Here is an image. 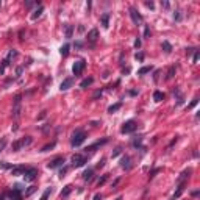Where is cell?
Instances as JSON below:
<instances>
[{
  "label": "cell",
  "mask_w": 200,
  "mask_h": 200,
  "mask_svg": "<svg viewBox=\"0 0 200 200\" xmlns=\"http://www.w3.org/2000/svg\"><path fill=\"white\" fill-rule=\"evenodd\" d=\"M22 191H24V188H22V184H14L13 191L10 192V200H22Z\"/></svg>",
  "instance_id": "cell-6"
},
{
  "label": "cell",
  "mask_w": 200,
  "mask_h": 200,
  "mask_svg": "<svg viewBox=\"0 0 200 200\" xmlns=\"http://www.w3.org/2000/svg\"><path fill=\"white\" fill-rule=\"evenodd\" d=\"M64 32H66V39H71L72 34H74V25H66Z\"/></svg>",
  "instance_id": "cell-24"
},
{
  "label": "cell",
  "mask_w": 200,
  "mask_h": 200,
  "mask_svg": "<svg viewBox=\"0 0 200 200\" xmlns=\"http://www.w3.org/2000/svg\"><path fill=\"white\" fill-rule=\"evenodd\" d=\"M152 71H153L152 66H144V67H141L139 71H138V75H145V74H149V72H152Z\"/></svg>",
  "instance_id": "cell-27"
},
{
  "label": "cell",
  "mask_w": 200,
  "mask_h": 200,
  "mask_svg": "<svg viewBox=\"0 0 200 200\" xmlns=\"http://www.w3.org/2000/svg\"><path fill=\"white\" fill-rule=\"evenodd\" d=\"M136 94H138V91H134V89L130 91V95H136Z\"/></svg>",
  "instance_id": "cell-55"
},
{
  "label": "cell",
  "mask_w": 200,
  "mask_h": 200,
  "mask_svg": "<svg viewBox=\"0 0 200 200\" xmlns=\"http://www.w3.org/2000/svg\"><path fill=\"white\" fill-rule=\"evenodd\" d=\"M74 77H67V78H64L63 80V83H61V86H60V89L61 91H67V89H71L72 86H74Z\"/></svg>",
  "instance_id": "cell-12"
},
{
  "label": "cell",
  "mask_w": 200,
  "mask_h": 200,
  "mask_svg": "<svg viewBox=\"0 0 200 200\" xmlns=\"http://www.w3.org/2000/svg\"><path fill=\"white\" fill-rule=\"evenodd\" d=\"M105 166V160H100V163L97 164V169H100V167H103Z\"/></svg>",
  "instance_id": "cell-51"
},
{
  "label": "cell",
  "mask_w": 200,
  "mask_h": 200,
  "mask_svg": "<svg viewBox=\"0 0 200 200\" xmlns=\"http://www.w3.org/2000/svg\"><path fill=\"white\" fill-rule=\"evenodd\" d=\"M134 47H136V49L141 47V39H139V38H136V41H134Z\"/></svg>",
  "instance_id": "cell-46"
},
{
  "label": "cell",
  "mask_w": 200,
  "mask_h": 200,
  "mask_svg": "<svg viewBox=\"0 0 200 200\" xmlns=\"http://www.w3.org/2000/svg\"><path fill=\"white\" fill-rule=\"evenodd\" d=\"M174 19H175V21H180V19H182V11H175Z\"/></svg>",
  "instance_id": "cell-43"
},
{
  "label": "cell",
  "mask_w": 200,
  "mask_h": 200,
  "mask_svg": "<svg viewBox=\"0 0 200 200\" xmlns=\"http://www.w3.org/2000/svg\"><path fill=\"white\" fill-rule=\"evenodd\" d=\"M69 49H71V45H69V44H64L63 47L60 49V53H61L63 56H67V55H69Z\"/></svg>",
  "instance_id": "cell-31"
},
{
  "label": "cell",
  "mask_w": 200,
  "mask_h": 200,
  "mask_svg": "<svg viewBox=\"0 0 200 200\" xmlns=\"http://www.w3.org/2000/svg\"><path fill=\"white\" fill-rule=\"evenodd\" d=\"M110 139H108V138H103V139L102 141H97V142H94V144H92V145H88V147L86 149H84V152H89V153H92V152H95V150H97L99 147H102V145L103 144H106V142H108Z\"/></svg>",
  "instance_id": "cell-11"
},
{
  "label": "cell",
  "mask_w": 200,
  "mask_h": 200,
  "mask_svg": "<svg viewBox=\"0 0 200 200\" xmlns=\"http://www.w3.org/2000/svg\"><path fill=\"white\" fill-rule=\"evenodd\" d=\"M121 153H122V147H121V145H117V147L114 149V152H113V158H116V156L121 155Z\"/></svg>",
  "instance_id": "cell-36"
},
{
  "label": "cell",
  "mask_w": 200,
  "mask_h": 200,
  "mask_svg": "<svg viewBox=\"0 0 200 200\" xmlns=\"http://www.w3.org/2000/svg\"><path fill=\"white\" fill-rule=\"evenodd\" d=\"M75 47H78V49H80V47H83V44H82L80 41H77V42H75Z\"/></svg>",
  "instance_id": "cell-54"
},
{
  "label": "cell",
  "mask_w": 200,
  "mask_h": 200,
  "mask_svg": "<svg viewBox=\"0 0 200 200\" xmlns=\"http://www.w3.org/2000/svg\"><path fill=\"white\" fill-rule=\"evenodd\" d=\"M144 38H145V39H149V38H150V27L149 25H145V28H144Z\"/></svg>",
  "instance_id": "cell-37"
},
{
  "label": "cell",
  "mask_w": 200,
  "mask_h": 200,
  "mask_svg": "<svg viewBox=\"0 0 200 200\" xmlns=\"http://www.w3.org/2000/svg\"><path fill=\"white\" fill-rule=\"evenodd\" d=\"M130 17H132V21H133V24H136V25H139L142 24V21H144V17L141 16V13L138 11L134 6H130Z\"/></svg>",
  "instance_id": "cell-7"
},
{
  "label": "cell",
  "mask_w": 200,
  "mask_h": 200,
  "mask_svg": "<svg viewBox=\"0 0 200 200\" xmlns=\"http://www.w3.org/2000/svg\"><path fill=\"white\" fill-rule=\"evenodd\" d=\"M102 94H103V89H99V91H95L94 92V95H92V99H99V97H102Z\"/></svg>",
  "instance_id": "cell-38"
},
{
  "label": "cell",
  "mask_w": 200,
  "mask_h": 200,
  "mask_svg": "<svg viewBox=\"0 0 200 200\" xmlns=\"http://www.w3.org/2000/svg\"><path fill=\"white\" fill-rule=\"evenodd\" d=\"M64 163H66V160H64L63 156H58V158L52 160V161L49 163V169H56V167H61Z\"/></svg>",
  "instance_id": "cell-13"
},
{
  "label": "cell",
  "mask_w": 200,
  "mask_h": 200,
  "mask_svg": "<svg viewBox=\"0 0 200 200\" xmlns=\"http://www.w3.org/2000/svg\"><path fill=\"white\" fill-rule=\"evenodd\" d=\"M25 171H27V166H24V164H19V166L11 167V174L13 175H24Z\"/></svg>",
  "instance_id": "cell-15"
},
{
  "label": "cell",
  "mask_w": 200,
  "mask_h": 200,
  "mask_svg": "<svg viewBox=\"0 0 200 200\" xmlns=\"http://www.w3.org/2000/svg\"><path fill=\"white\" fill-rule=\"evenodd\" d=\"M56 145V141H53V142H50V144H47V145H44V147L41 149V152H49V150H52L53 147Z\"/></svg>",
  "instance_id": "cell-33"
},
{
  "label": "cell",
  "mask_w": 200,
  "mask_h": 200,
  "mask_svg": "<svg viewBox=\"0 0 200 200\" xmlns=\"http://www.w3.org/2000/svg\"><path fill=\"white\" fill-rule=\"evenodd\" d=\"M161 6H164V8H169V2H161Z\"/></svg>",
  "instance_id": "cell-53"
},
{
  "label": "cell",
  "mask_w": 200,
  "mask_h": 200,
  "mask_svg": "<svg viewBox=\"0 0 200 200\" xmlns=\"http://www.w3.org/2000/svg\"><path fill=\"white\" fill-rule=\"evenodd\" d=\"M71 192H72V184H67V186H64V189L60 192V195L61 197H67Z\"/></svg>",
  "instance_id": "cell-26"
},
{
  "label": "cell",
  "mask_w": 200,
  "mask_h": 200,
  "mask_svg": "<svg viewBox=\"0 0 200 200\" xmlns=\"http://www.w3.org/2000/svg\"><path fill=\"white\" fill-rule=\"evenodd\" d=\"M164 97H166V95H164L161 91H155V92H153V100H155V102H161V100H164Z\"/></svg>",
  "instance_id": "cell-25"
},
{
  "label": "cell",
  "mask_w": 200,
  "mask_h": 200,
  "mask_svg": "<svg viewBox=\"0 0 200 200\" xmlns=\"http://www.w3.org/2000/svg\"><path fill=\"white\" fill-rule=\"evenodd\" d=\"M145 5H147L150 10H153V8H155V5H153V2H145Z\"/></svg>",
  "instance_id": "cell-50"
},
{
  "label": "cell",
  "mask_w": 200,
  "mask_h": 200,
  "mask_svg": "<svg viewBox=\"0 0 200 200\" xmlns=\"http://www.w3.org/2000/svg\"><path fill=\"white\" fill-rule=\"evenodd\" d=\"M121 167L125 169V171H130V169H132V160H130L128 155H124L121 158Z\"/></svg>",
  "instance_id": "cell-14"
},
{
  "label": "cell",
  "mask_w": 200,
  "mask_h": 200,
  "mask_svg": "<svg viewBox=\"0 0 200 200\" xmlns=\"http://www.w3.org/2000/svg\"><path fill=\"white\" fill-rule=\"evenodd\" d=\"M199 56H200V53H199V50H195V52H194V58H192V63H197V61H199Z\"/></svg>",
  "instance_id": "cell-40"
},
{
  "label": "cell",
  "mask_w": 200,
  "mask_h": 200,
  "mask_svg": "<svg viewBox=\"0 0 200 200\" xmlns=\"http://www.w3.org/2000/svg\"><path fill=\"white\" fill-rule=\"evenodd\" d=\"M32 142H33V138L32 136H24V138H21V139L14 141L13 144H11V150H13V152H19V150L28 147Z\"/></svg>",
  "instance_id": "cell-2"
},
{
  "label": "cell",
  "mask_w": 200,
  "mask_h": 200,
  "mask_svg": "<svg viewBox=\"0 0 200 200\" xmlns=\"http://www.w3.org/2000/svg\"><path fill=\"white\" fill-rule=\"evenodd\" d=\"M175 72H177V66H171V67H169V71L166 74V80H172V78H174Z\"/></svg>",
  "instance_id": "cell-21"
},
{
  "label": "cell",
  "mask_w": 200,
  "mask_h": 200,
  "mask_svg": "<svg viewBox=\"0 0 200 200\" xmlns=\"http://www.w3.org/2000/svg\"><path fill=\"white\" fill-rule=\"evenodd\" d=\"M163 50H164V53H171L172 52V45H171L169 41H163Z\"/></svg>",
  "instance_id": "cell-30"
},
{
  "label": "cell",
  "mask_w": 200,
  "mask_h": 200,
  "mask_svg": "<svg viewBox=\"0 0 200 200\" xmlns=\"http://www.w3.org/2000/svg\"><path fill=\"white\" fill-rule=\"evenodd\" d=\"M100 22H102V27H103V28H108V27H110V13L102 14V17H100Z\"/></svg>",
  "instance_id": "cell-18"
},
{
  "label": "cell",
  "mask_w": 200,
  "mask_h": 200,
  "mask_svg": "<svg viewBox=\"0 0 200 200\" xmlns=\"http://www.w3.org/2000/svg\"><path fill=\"white\" fill-rule=\"evenodd\" d=\"M134 58L139 60V61H142V60H144V53H142V52H138L136 55H134Z\"/></svg>",
  "instance_id": "cell-42"
},
{
  "label": "cell",
  "mask_w": 200,
  "mask_h": 200,
  "mask_svg": "<svg viewBox=\"0 0 200 200\" xmlns=\"http://www.w3.org/2000/svg\"><path fill=\"white\" fill-rule=\"evenodd\" d=\"M88 138V134L84 130H75L74 133H72V139H71V145L72 147H80V145L84 142V139Z\"/></svg>",
  "instance_id": "cell-1"
},
{
  "label": "cell",
  "mask_w": 200,
  "mask_h": 200,
  "mask_svg": "<svg viewBox=\"0 0 200 200\" xmlns=\"http://www.w3.org/2000/svg\"><path fill=\"white\" fill-rule=\"evenodd\" d=\"M184 188H186V182H183V183H180V184H178V189H177V191H175V194H174V195H172V199H171V200H177V199H178V197H180V195H182V194H183V192H184Z\"/></svg>",
  "instance_id": "cell-17"
},
{
  "label": "cell",
  "mask_w": 200,
  "mask_h": 200,
  "mask_svg": "<svg viewBox=\"0 0 200 200\" xmlns=\"http://www.w3.org/2000/svg\"><path fill=\"white\" fill-rule=\"evenodd\" d=\"M161 74V71H155V75H153V80L155 82H158V75Z\"/></svg>",
  "instance_id": "cell-47"
},
{
  "label": "cell",
  "mask_w": 200,
  "mask_h": 200,
  "mask_svg": "<svg viewBox=\"0 0 200 200\" xmlns=\"http://www.w3.org/2000/svg\"><path fill=\"white\" fill-rule=\"evenodd\" d=\"M121 108H122V102H117V103H114V105L110 106V108H108V113L113 114V113H116V111H119Z\"/></svg>",
  "instance_id": "cell-22"
},
{
  "label": "cell",
  "mask_w": 200,
  "mask_h": 200,
  "mask_svg": "<svg viewBox=\"0 0 200 200\" xmlns=\"http://www.w3.org/2000/svg\"><path fill=\"white\" fill-rule=\"evenodd\" d=\"M36 178H38V169L27 167V171L24 172V180L25 182H34Z\"/></svg>",
  "instance_id": "cell-10"
},
{
  "label": "cell",
  "mask_w": 200,
  "mask_h": 200,
  "mask_svg": "<svg viewBox=\"0 0 200 200\" xmlns=\"http://www.w3.org/2000/svg\"><path fill=\"white\" fill-rule=\"evenodd\" d=\"M50 194H52V188H47V189L44 191V194L41 195V199H39V200H49Z\"/></svg>",
  "instance_id": "cell-32"
},
{
  "label": "cell",
  "mask_w": 200,
  "mask_h": 200,
  "mask_svg": "<svg viewBox=\"0 0 200 200\" xmlns=\"http://www.w3.org/2000/svg\"><path fill=\"white\" fill-rule=\"evenodd\" d=\"M0 166H2V167H5V169H10V167H13V166H10V164H6L5 161H2V163H0Z\"/></svg>",
  "instance_id": "cell-48"
},
{
  "label": "cell",
  "mask_w": 200,
  "mask_h": 200,
  "mask_svg": "<svg viewBox=\"0 0 200 200\" xmlns=\"http://www.w3.org/2000/svg\"><path fill=\"white\" fill-rule=\"evenodd\" d=\"M158 172H161V169L158 167V169H155V171L152 172V174H150V178H152V177H155V174H158Z\"/></svg>",
  "instance_id": "cell-49"
},
{
  "label": "cell",
  "mask_w": 200,
  "mask_h": 200,
  "mask_svg": "<svg viewBox=\"0 0 200 200\" xmlns=\"http://www.w3.org/2000/svg\"><path fill=\"white\" fill-rule=\"evenodd\" d=\"M21 113H22V95L17 94L13 100V117L17 121L21 117Z\"/></svg>",
  "instance_id": "cell-3"
},
{
  "label": "cell",
  "mask_w": 200,
  "mask_h": 200,
  "mask_svg": "<svg viewBox=\"0 0 200 200\" xmlns=\"http://www.w3.org/2000/svg\"><path fill=\"white\" fill-rule=\"evenodd\" d=\"M84 67H86V61L84 60H78L74 63V66H72V72H74L75 77L82 75V72L84 71Z\"/></svg>",
  "instance_id": "cell-8"
},
{
  "label": "cell",
  "mask_w": 200,
  "mask_h": 200,
  "mask_svg": "<svg viewBox=\"0 0 200 200\" xmlns=\"http://www.w3.org/2000/svg\"><path fill=\"white\" fill-rule=\"evenodd\" d=\"M141 144H142V136H141V134H138V136H134L132 139V145H133V147H141Z\"/></svg>",
  "instance_id": "cell-23"
},
{
  "label": "cell",
  "mask_w": 200,
  "mask_h": 200,
  "mask_svg": "<svg viewBox=\"0 0 200 200\" xmlns=\"http://www.w3.org/2000/svg\"><path fill=\"white\" fill-rule=\"evenodd\" d=\"M42 11H44V6H42V5H39V8H38V10H36V11H34V13L32 14V19H33V21H36V19L41 16V14H42Z\"/></svg>",
  "instance_id": "cell-28"
},
{
  "label": "cell",
  "mask_w": 200,
  "mask_h": 200,
  "mask_svg": "<svg viewBox=\"0 0 200 200\" xmlns=\"http://www.w3.org/2000/svg\"><path fill=\"white\" fill-rule=\"evenodd\" d=\"M194 52H195V49H194V47H189V49H186V55H188V56H191Z\"/></svg>",
  "instance_id": "cell-45"
},
{
  "label": "cell",
  "mask_w": 200,
  "mask_h": 200,
  "mask_svg": "<svg viewBox=\"0 0 200 200\" xmlns=\"http://www.w3.org/2000/svg\"><path fill=\"white\" fill-rule=\"evenodd\" d=\"M6 141H8V139H6V138H5V136H3V138H2V139H0V152H3V150H5V145H6Z\"/></svg>",
  "instance_id": "cell-35"
},
{
  "label": "cell",
  "mask_w": 200,
  "mask_h": 200,
  "mask_svg": "<svg viewBox=\"0 0 200 200\" xmlns=\"http://www.w3.org/2000/svg\"><path fill=\"white\" fill-rule=\"evenodd\" d=\"M22 72H24V67H22V66L16 69V78H19V77L22 75Z\"/></svg>",
  "instance_id": "cell-41"
},
{
  "label": "cell",
  "mask_w": 200,
  "mask_h": 200,
  "mask_svg": "<svg viewBox=\"0 0 200 200\" xmlns=\"http://www.w3.org/2000/svg\"><path fill=\"white\" fill-rule=\"evenodd\" d=\"M108 174H105V175H102V177H100V178H99V182H97V184H99V188L100 186H103V184H105L106 183V180H108Z\"/></svg>",
  "instance_id": "cell-34"
},
{
  "label": "cell",
  "mask_w": 200,
  "mask_h": 200,
  "mask_svg": "<svg viewBox=\"0 0 200 200\" xmlns=\"http://www.w3.org/2000/svg\"><path fill=\"white\" fill-rule=\"evenodd\" d=\"M99 39V30L97 28H92L89 33H88V42H91V44H94L95 41Z\"/></svg>",
  "instance_id": "cell-16"
},
{
  "label": "cell",
  "mask_w": 200,
  "mask_h": 200,
  "mask_svg": "<svg viewBox=\"0 0 200 200\" xmlns=\"http://www.w3.org/2000/svg\"><path fill=\"white\" fill-rule=\"evenodd\" d=\"M116 200H122V197H117V199H116Z\"/></svg>",
  "instance_id": "cell-57"
},
{
  "label": "cell",
  "mask_w": 200,
  "mask_h": 200,
  "mask_svg": "<svg viewBox=\"0 0 200 200\" xmlns=\"http://www.w3.org/2000/svg\"><path fill=\"white\" fill-rule=\"evenodd\" d=\"M0 200H5V194H0Z\"/></svg>",
  "instance_id": "cell-56"
},
{
  "label": "cell",
  "mask_w": 200,
  "mask_h": 200,
  "mask_svg": "<svg viewBox=\"0 0 200 200\" xmlns=\"http://www.w3.org/2000/svg\"><path fill=\"white\" fill-rule=\"evenodd\" d=\"M71 161H72V166L74 167H82V166H84V164L88 163V156L82 155V153H75Z\"/></svg>",
  "instance_id": "cell-4"
},
{
  "label": "cell",
  "mask_w": 200,
  "mask_h": 200,
  "mask_svg": "<svg viewBox=\"0 0 200 200\" xmlns=\"http://www.w3.org/2000/svg\"><path fill=\"white\" fill-rule=\"evenodd\" d=\"M136 128H138V124H136V122H134L133 119H132V121H127L125 124L122 125L121 132L124 133V134H128V133H133V132H134V130H136Z\"/></svg>",
  "instance_id": "cell-9"
},
{
  "label": "cell",
  "mask_w": 200,
  "mask_h": 200,
  "mask_svg": "<svg viewBox=\"0 0 200 200\" xmlns=\"http://www.w3.org/2000/svg\"><path fill=\"white\" fill-rule=\"evenodd\" d=\"M94 83V78L92 77H89V78H84L82 83H80V88H83V89H86L88 86H91V84Z\"/></svg>",
  "instance_id": "cell-20"
},
{
  "label": "cell",
  "mask_w": 200,
  "mask_h": 200,
  "mask_svg": "<svg viewBox=\"0 0 200 200\" xmlns=\"http://www.w3.org/2000/svg\"><path fill=\"white\" fill-rule=\"evenodd\" d=\"M16 56H17V50H14V49H13V50H10L8 56H6V58L2 61V66H0V74H3V72H5V69L11 64V60L16 58Z\"/></svg>",
  "instance_id": "cell-5"
},
{
  "label": "cell",
  "mask_w": 200,
  "mask_h": 200,
  "mask_svg": "<svg viewBox=\"0 0 200 200\" xmlns=\"http://www.w3.org/2000/svg\"><path fill=\"white\" fill-rule=\"evenodd\" d=\"M82 177H83L84 182H91L92 177H94V169H88V171H84Z\"/></svg>",
  "instance_id": "cell-19"
},
{
  "label": "cell",
  "mask_w": 200,
  "mask_h": 200,
  "mask_svg": "<svg viewBox=\"0 0 200 200\" xmlns=\"http://www.w3.org/2000/svg\"><path fill=\"white\" fill-rule=\"evenodd\" d=\"M66 172H67V167H63L60 171V178H63V177H66Z\"/></svg>",
  "instance_id": "cell-44"
},
{
  "label": "cell",
  "mask_w": 200,
  "mask_h": 200,
  "mask_svg": "<svg viewBox=\"0 0 200 200\" xmlns=\"http://www.w3.org/2000/svg\"><path fill=\"white\" fill-rule=\"evenodd\" d=\"M191 172H192L191 169H188V171H184L183 174H182V177H180V178H178V183H183V182H184V180H186V178H189Z\"/></svg>",
  "instance_id": "cell-29"
},
{
  "label": "cell",
  "mask_w": 200,
  "mask_h": 200,
  "mask_svg": "<svg viewBox=\"0 0 200 200\" xmlns=\"http://www.w3.org/2000/svg\"><path fill=\"white\" fill-rule=\"evenodd\" d=\"M197 103H199V99H197V97H195V99H194V100H192V102H191V105H189V106H188V110H192V108H194V106H195V105H197Z\"/></svg>",
  "instance_id": "cell-39"
},
{
  "label": "cell",
  "mask_w": 200,
  "mask_h": 200,
  "mask_svg": "<svg viewBox=\"0 0 200 200\" xmlns=\"http://www.w3.org/2000/svg\"><path fill=\"white\" fill-rule=\"evenodd\" d=\"M94 200H102V194H95L94 195Z\"/></svg>",
  "instance_id": "cell-52"
}]
</instances>
